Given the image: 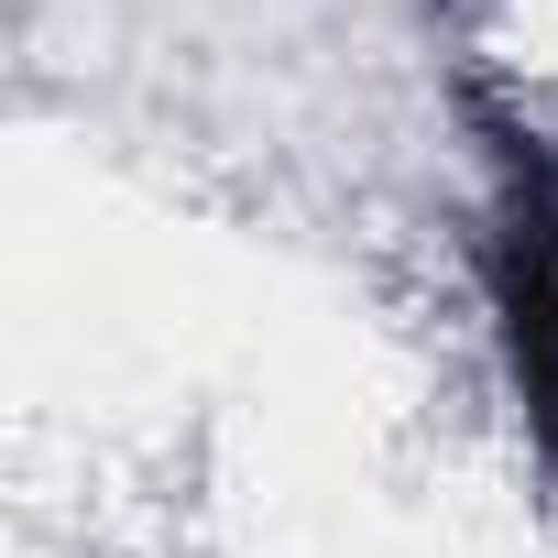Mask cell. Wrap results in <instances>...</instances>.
I'll use <instances>...</instances> for the list:
<instances>
[{
    "instance_id": "6da1fadb",
    "label": "cell",
    "mask_w": 558,
    "mask_h": 558,
    "mask_svg": "<svg viewBox=\"0 0 558 558\" xmlns=\"http://www.w3.org/2000/svg\"><path fill=\"white\" fill-rule=\"evenodd\" d=\"M460 121H471V165H482L471 274H482L504 405H514L525 460L558 482V143L493 77H460Z\"/></svg>"
}]
</instances>
